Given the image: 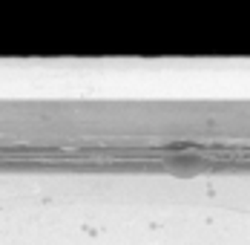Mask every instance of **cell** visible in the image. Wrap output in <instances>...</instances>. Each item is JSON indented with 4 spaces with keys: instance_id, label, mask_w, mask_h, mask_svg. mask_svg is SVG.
<instances>
[]
</instances>
